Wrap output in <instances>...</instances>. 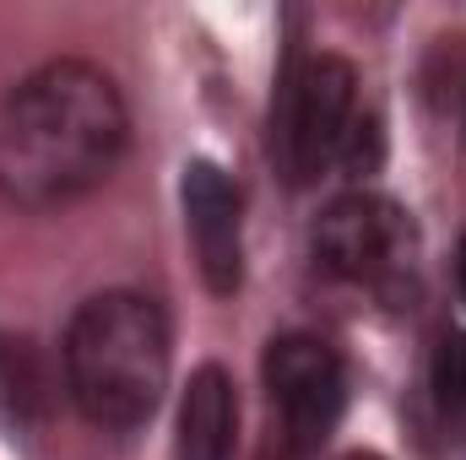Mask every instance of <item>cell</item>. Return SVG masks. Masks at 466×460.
I'll use <instances>...</instances> for the list:
<instances>
[{"label":"cell","mask_w":466,"mask_h":460,"mask_svg":"<svg viewBox=\"0 0 466 460\" xmlns=\"http://www.w3.org/2000/svg\"><path fill=\"white\" fill-rule=\"evenodd\" d=\"M130 115L93 60H49L0 104V201L49 212L98 190L125 157Z\"/></svg>","instance_id":"obj_1"},{"label":"cell","mask_w":466,"mask_h":460,"mask_svg":"<svg viewBox=\"0 0 466 460\" xmlns=\"http://www.w3.org/2000/svg\"><path fill=\"white\" fill-rule=\"evenodd\" d=\"M66 385L93 428H141L168 390V320L141 293H98L66 325Z\"/></svg>","instance_id":"obj_2"},{"label":"cell","mask_w":466,"mask_h":460,"mask_svg":"<svg viewBox=\"0 0 466 460\" xmlns=\"http://www.w3.org/2000/svg\"><path fill=\"white\" fill-rule=\"evenodd\" d=\"M352 93H358V76L337 55H315L282 82L277 157H282V174L293 185H309L342 152V141L352 130Z\"/></svg>","instance_id":"obj_3"},{"label":"cell","mask_w":466,"mask_h":460,"mask_svg":"<svg viewBox=\"0 0 466 460\" xmlns=\"http://www.w3.org/2000/svg\"><path fill=\"white\" fill-rule=\"evenodd\" d=\"M315 260L342 282L385 287L412 265V223L385 195H342L315 223Z\"/></svg>","instance_id":"obj_4"},{"label":"cell","mask_w":466,"mask_h":460,"mask_svg":"<svg viewBox=\"0 0 466 460\" xmlns=\"http://www.w3.org/2000/svg\"><path fill=\"white\" fill-rule=\"evenodd\" d=\"M266 385L299 445H320L337 428L348 401L342 357L315 336H277L266 346Z\"/></svg>","instance_id":"obj_5"},{"label":"cell","mask_w":466,"mask_h":460,"mask_svg":"<svg viewBox=\"0 0 466 460\" xmlns=\"http://www.w3.org/2000/svg\"><path fill=\"white\" fill-rule=\"evenodd\" d=\"M179 201H185V228H190L207 287L228 298L244 282V217H238L233 179L218 163H190L185 185H179Z\"/></svg>","instance_id":"obj_6"},{"label":"cell","mask_w":466,"mask_h":460,"mask_svg":"<svg viewBox=\"0 0 466 460\" xmlns=\"http://www.w3.org/2000/svg\"><path fill=\"white\" fill-rule=\"evenodd\" d=\"M238 439V395L233 379L207 363L190 374V390L179 401V460H228Z\"/></svg>","instance_id":"obj_7"},{"label":"cell","mask_w":466,"mask_h":460,"mask_svg":"<svg viewBox=\"0 0 466 460\" xmlns=\"http://www.w3.org/2000/svg\"><path fill=\"white\" fill-rule=\"evenodd\" d=\"M434 395L445 406V417H456L466 428V336L451 331L434 352Z\"/></svg>","instance_id":"obj_8"},{"label":"cell","mask_w":466,"mask_h":460,"mask_svg":"<svg viewBox=\"0 0 466 460\" xmlns=\"http://www.w3.org/2000/svg\"><path fill=\"white\" fill-rule=\"evenodd\" d=\"M456 282H461V298H466V233H461V249H456Z\"/></svg>","instance_id":"obj_9"},{"label":"cell","mask_w":466,"mask_h":460,"mask_svg":"<svg viewBox=\"0 0 466 460\" xmlns=\"http://www.w3.org/2000/svg\"><path fill=\"white\" fill-rule=\"evenodd\" d=\"M342 460H380V455H369V450H352V455H342Z\"/></svg>","instance_id":"obj_10"}]
</instances>
